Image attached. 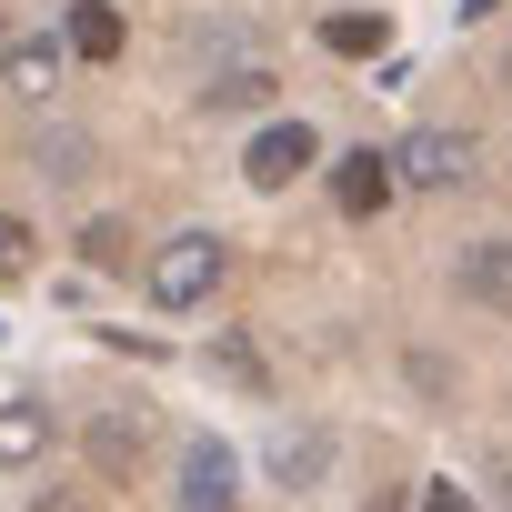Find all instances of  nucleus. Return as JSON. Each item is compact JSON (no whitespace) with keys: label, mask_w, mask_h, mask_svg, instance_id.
Listing matches in <instances>:
<instances>
[{"label":"nucleus","mask_w":512,"mask_h":512,"mask_svg":"<svg viewBox=\"0 0 512 512\" xmlns=\"http://www.w3.org/2000/svg\"><path fill=\"white\" fill-rule=\"evenodd\" d=\"M141 282H151V302H161V312L211 302V282H221V231H171L151 262H141Z\"/></svg>","instance_id":"f257e3e1"},{"label":"nucleus","mask_w":512,"mask_h":512,"mask_svg":"<svg viewBox=\"0 0 512 512\" xmlns=\"http://www.w3.org/2000/svg\"><path fill=\"white\" fill-rule=\"evenodd\" d=\"M312 151H322V141H312V121H272L262 141L241 151V181H251V191H292V181L312 171Z\"/></svg>","instance_id":"f03ea898"},{"label":"nucleus","mask_w":512,"mask_h":512,"mask_svg":"<svg viewBox=\"0 0 512 512\" xmlns=\"http://www.w3.org/2000/svg\"><path fill=\"white\" fill-rule=\"evenodd\" d=\"M392 171H402L412 191H452V181H472V131H412V141L392 151Z\"/></svg>","instance_id":"7ed1b4c3"},{"label":"nucleus","mask_w":512,"mask_h":512,"mask_svg":"<svg viewBox=\"0 0 512 512\" xmlns=\"http://www.w3.org/2000/svg\"><path fill=\"white\" fill-rule=\"evenodd\" d=\"M241 502V462H231V442H191L181 452V512H231Z\"/></svg>","instance_id":"20e7f679"},{"label":"nucleus","mask_w":512,"mask_h":512,"mask_svg":"<svg viewBox=\"0 0 512 512\" xmlns=\"http://www.w3.org/2000/svg\"><path fill=\"white\" fill-rule=\"evenodd\" d=\"M392 191H402V171H392L382 151H342V161H332V201H342V221H372Z\"/></svg>","instance_id":"39448f33"},{"label":"nucleus","mask_w":512,"mask_h":512,"mask_svg":"<svg viewBox=\"0 0 512 512\" xmlns=\"http://www.w3.org/2000/svg\"><path fill=\"white\" fill-rule=\"evenodd\" d=\"M322 472H332V432H312V422H282V432H272V482H282V492H312Z\"/></svg>","instance_id":"423d86ee"},{"label":"nucleus","mask_w":512,"mask_h":512,"mask_svg":"<svg viewBox=\"0 0 512 512\" xmlns=\"http://www.w3.org/2000/svg\"><path fill=\"white\" fill-rule=\"evenodd\" d=\"M462 292L482 312H512V241H472L462 251Z\"/></svg>","instance_id":"0eeeda50"},{"label":"nucleus","mask_w":512,"mask_h":512,"mask_svg":"<svg viewBox=\"0 0 512 512\" xmlns=\"http://www.w3.org/2000/svg\"><path fill=\"white\" fill-rule=\"evenodd\" d=\"M322 51H342V61H382V51H392V21H382V11H332V21H322Z\"/></svg>","instance_id":"6e6552de"},{"label":"nucleus","mask_w":512,"mask_h":512,"mask_svg":"<svg viewBox=\"0 0 512 512\" xmlns=\"http://www.w3.org/2000/svg\"><path fill=\"white\" fill-rule=\"evenodd\" d=\"M41 452H51V412H41V402H0V462L21 472V462H41Z\"/></svg>","instance_id":"1a4fd4ad"},{"label":"nucleus","mask_w":512,"mask_h":512,"mask_svg":"<svg viewBox=\"0 0 512 512\" xmlns=\"http://www.w3.org/2000/svg\"><path fill=\"white\" fill-rule=\"evenodd\" d=\"M121 41H131V31H121L111 0H71V51H81V61H121Z\"/></svg>","instance_id":"9d476101"},{"label":"nucleus","mask_w":512,"mask_h":512,"mask_svg":"<svg viewBox=\"0 0 512 512\" xmlns=\"http://www.w3.org/2000/svg\"><path fill=\"white\" fill-rule=\"evenodd\" d=\"M91 462H101L111 482L141 472V432H131V412H91Z\"/></svg>","instance_id":"9b49d317"},{"label":"nucleus","mask_w":512,"mask_h":512,"mask_svg":"<svg viewBox=\"0 0 512 512\" xmlns=\"http://www.w3.org/2000/svg\"><path fill=\"white\" fill-rule=\"evenodd\" d=\"M0 81H11V91H61V41H11V61H0Z\"/></svg>","instance_id":"f8f14e48"},{"label":"nucleus","mask_w":512,"mask_h":512,"mask_svg":"<svg viewBox=\"0 0 512 512\" xmlns=\"http://www.w3.org/2000/svg\"><path fill=\"white\" fill-rule=\"evenodd\" d=\"M211 372H221V382H241V392H272V362L251 352L241 332H221V342H211Z\"/></svg>","instance_id":"ddd939ff"},{"label":"nucleus","mask_w":512,"mask_h":512,"mask_svg":"<svg viewBox=\"0 0 512 512\" xmlns=\"http://www.w3.org/2000/svg\"><path fill=\"white\" fill-rule=\"evenodd\" d=\"M81 251H91V272H131V262H141L121 221H91V231H81Z\"/></svg>","instance_id":"4468645a"},{"label":"nucleus","mask_w":512,"mask_h":512,"mask_svg":"<svg viewBox=\"0 0 512 512\" xmlns=\"http://www.w3.org/2000/svg\"><path fill=\"white\" fill-rule=\"evenodd\" d=\"M272 101V71H221L211 81V111H262Z\"/></svg>","instance_id":"2eb2a0df"},{"label":"nucleus","mask_w":512,"mask_h":512,"mask_svg":"<svg viewBox=\"0 0 512 512\" xmlns=\"http://www.w3.org/2000/svg\"><path fill=\"white\" fill-rule=\"evenodd\" d=\"M21 272H31V221L0 211V282H21Z\"/></svg>","instance_id":"dca6fc26"},{"label":"nucleus","mask_w":512,"mask_h":512,"mask_svg":"<svg viewBox=\"0 0 512 512\" xmlns=\"http://www.w3.org/2000/svg\"><path fill=\"white\" fill-rule=\"evenodd\" d=\"M422 512H482V502H472L462 482H422Z\"/></svg>","instance_id":"f3484780"},{"label":"nucleus","mask_w":512,"mask_h":512,"mask_svg":"<svg viewBox=\"0 0 512 512\" xmlns=\"http://www.w3.org/2000/svg\"><path fill=\"white\" fill-rule=\"evenodd\" d=\"M31 512H71V502H31Z\"/></svg>","instance_id":"a211bd4d"},{"label":"nucleus","mask_w":512,"mask_h":512,"mask_svg":"<svg viewBox=\"0 0 512 512\" xmlns=\"http://www.w3.org/2000/svg\"><path fill=\"white\" fill-rule=\"evenodd\" d=\"M0 61H11V41H0Z\"/></svg>","instance_id":"6ab92c4d"}]
</instances>
